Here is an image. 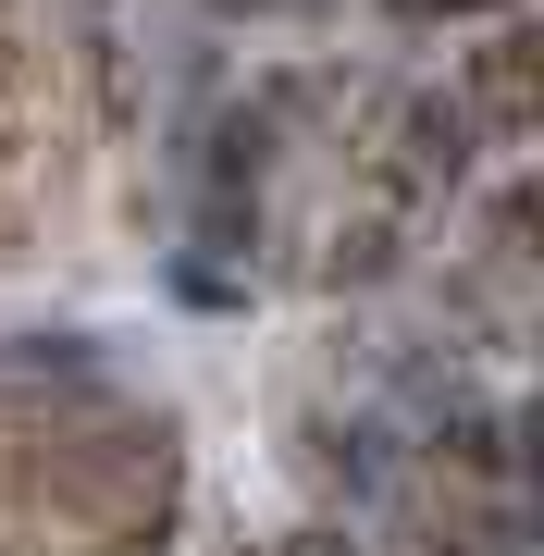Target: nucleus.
Segmentation results:
<instances>
[{
	"label": "nucleus",
	"instance_id": "f257e3e1",
	"mask_svg": "<svg viewBox=\"0 0 544 556\" xmlns=\"http://www.w3.org/2000/svg\"><path fill=\"white\" fill-rule=\"evenodd\" d=\"M408 174H421V186H458L470 174V112L458 100H421V112H408Z\"/></svg>",
	"mask_w": 544,
	"mask_h": 556
},
{
	"label": "nucleus",
	"instance_id": "f03ea898",
	"mask_svg": "<svg viewBox=\"0 0 544 556\" xmlns=\"http://www.w3.org/2000/svg\"><path fill=\"white\" fill-rule=\"evenodd\" d=\"M470 100H483L495 124H520L532 112V38H495L483 62H470Z\"/></svg>",
	"mask_w": 544,
	"mask_h": 556
},
{
	"label": "nucleus",
	"instance_id": "7ed1b4c3",
	"mask_svg": "<svg viewBox=\"0 0 544 556\" xmlns=\"http://www.w3.org/2000/svg\"><path fill=\"white\" fill-rule=\"evenodd\" d=\"M322 273H334V285H383V273H396V236H383V223H359V236H334Z\"/></svg>",
	"mask_w": 544,
	"mask_h": 556
},
{
	"label": "nucleus",
	"instance_id": "20e7f679",
	"mask_svg": "<svg viewBox=\"0 0 544 556\" xmlns=\"http://www.w3.org/2000/svg\"><path fill=\"white\" fill-rule=\"evenodd\" d=\"M223 13H322V0H223Z\"/></svg>",
	"mask_w": 544,
	"mask_h": 556
},
{
	"label": "nucleus",
	"instance_id": "39448f33",
	"mask_svg": "<svg viewBox=\"0 0 544 556\" xmlns=\"http://www.w3.org/2000/svg\"><path fill=\"white\" fill-rule=\"evenodd\" d=\"M298 556H346V532H298Z\"/></svg>",
	"mask_w": 544,
	"mask_h": 556
}]
</instances>
